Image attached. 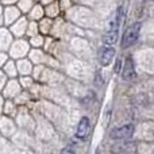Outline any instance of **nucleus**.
I'll use <instances>...</instances> for the list:
<instances>
[{
  "label": "nucleus",
  "mask_w": 154,
  "mask_h": 154,
  "mask_svg": "<svg viewBox=\"0 0 154 154\" xmlns=\"http://www.w3.org/2000/svg\"><path fill=\"white\" fill-rule=\"evenodd\" d=\"M122 79L125 81H134L137 79L135 66H134V61L131 57H128L125 61V65L122 68Z\"/></svg>",
  "instance_id": "20e7f679"
},
{
  "label": "nucleus",
  "mask_w": 154,
  "mask_h": 154,
  "mask_svg": "<svg viewBox=\"0 0 154 154\" xmlns=\"http://www.w3.org/2000/svg\"><path fill=\"white\" fill-rule=\"evenodd\" d=\"M141 29H142V23L141 22H137V23L131 24L127 30L125 31L123 34V38H122V48H130L131 45L138 41L139 38V34H141Z\"/></svg>",
  "instance_id": "f257e3e1"
},
{
  "label": "nucleus",
  "mask_w": 154,
  "mask_h": 154,
  "mask_svg": "<svg viewBox=\"0 0 154 154\" xmlns=\"http://www.w3.org/2000/svg\"><path fill=\"white\" fill-rule=\"evenodd\" d=\"M143 2H150V0H143Z\"/></svg>",
  "instance_id": "1a4fd4ad"
},
{
  "label": "nucleus",
  "mask_w": 154,
  "mask_h": 154,
  "mask_svg": "<svg viewBox=\"0 0 154 154\" xmlns=\"http://www.w3.org/2000/svg\"><path fill=\"white\" fill-rule=\"evenodd\" d=\"M134 131H135L134 125L128 123V125H123L120 127L112 128L111 133H109V137L112 139H118V141H127L134 135Z\"/></svg>",
  "instance_id": "f03ea898"
},
{
  "label": "nucleus",
  "mask_w": 154,
  "mask_h": 154,
  "mask_svg": "<svg viewBox=\"0 0 154 154\" xmlns=\"http://www.w3.org/2000/svg\"><path fill=\"white\" fill-rule=\"evenodd\" d=\"M138 149L137 145L134 142H120L116 143L111 147V153L112 154H137Z\"/></svg>",
  "instance_id": "7ed1b4c3"
},
{
  "label": "nucleus",
  "mask_w": 154,
  "mask_h": 154,
  "mask_svg": "<svg viewBox=\"0 0 154 154\" xmlns=\"http://www.w3.org/2000/svg\"><path fill=\"white\" fill-rule=\"evenodd\" d=\"M61 154H76V152L73 149H70V147H65V149L61 152Z\"/></svg>",
  "instance_id": "6e6552de"
},
{
  "label": "nucleus",
  "mask_w": 154,
  "mask_h": 154,
  "mask_svg": "<svg viewBox=\"0 0 154 154\" xmlns=\"http://www.w3.org/2000/svg\"><path fill=\"white\" fill-rule=\"evenodd\" d=\"M115 57V49L112 48H103L99 53V62L101 66H107L112 62Z\"/></svg>",
  "instance_id": "423d86ee"
},
{
  "label": "nucleus",
  "mask_w": 154,
  "mask_h": 154,
  "mask_svg": "<svg viewBox=\"0 0 154 154\" xmlns=\"http://www.w3.org/2000/svg\"><path fill=\"white\" fill-rule=\"evenodd\" d=\"M115 73H120L122 72V61L119 58H116V62H115V68H114Z\"/></svg>",
  "instance_id": "0eeeda50"
},
{
  "label": "nucleus",
  "mask_w": 154,
  "mask_h": 154,
  "mask_svg": "<svg viewBox=\"0 0 154 154\" xmlns=\"http://www.w3.org/2000/svg\"><path fill=\"white\" fill-rule=\"evenodd\" d=\"M89 127H91V123L89 119L87 116H82L80 119L79 125H77V130H76V137L79 139H85L89 134Z\"/></svg>",
  "instance_id": "39448f33"
}]
</instances>
